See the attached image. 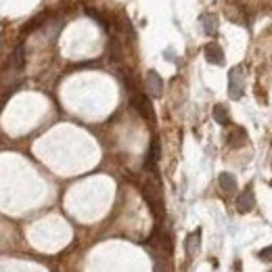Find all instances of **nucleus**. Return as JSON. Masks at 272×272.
I'll list each match as a JSON object with an SVG mask.
<instances>
[{
  "label": "nucleus",
  "instance_id": "f257e3e1",
  "mask_svg": "<svg viewBox=\"0 0 272 272\" xmlns=\"http://www.w3.org/2000/svg\"><path fill=\"white\" fill-rule=\"evenodd\" d=\"M142 197L149 201V205L153 207L155 214H159V211H161V187H159V183H157L155 174H151V176L144 180Z\"/></svg>",
  "mask_w": 272,
  "mask_h": 272
},
{
  "label": "nucleus",
  "instance_id": "f03ea898",
  "mask_svg": "<svg viewBox=\"0 0 272 272\" xmlns=\"http://www.w3.org/2000/svg\"><path fill=\"white\" fill-rule=\"evenodd\" d=\"M243 90H245V84H243V67H232L228 71V97L232 101H239L243 97Z\"/></svg>",
  "mask_w": 272,
  "mask_h": 272
},
{
  "label": "nucleus",
  "instance_id": "7ed1b4c3",
  "mask_svg": "<svg viewBox=\"0 0 272 272\" xmlns=\"http://www.w3.org/2000/svg\"><path fill=\"white\" fill-rule=\"evenodd\" d=\"M253 207H256V197H253L251 187H247L243 193L237 197V209L241 211V214H247V211H251Z\"/></svg>",
  "mask_w": 272,
  "mask_h": 272
},
{
  "label": "nucleus",
  "instance_id": "20e7f679",
  "mask_svg": "<svg viewBox=\"0 0 272 272\" xmlns=\"http://www.w3.org/2000/svg\"><path fill=\"white\" fill-rule=\"evenodd\" d=\"M144 86H147V93H149L151 97H161V90H164V82H161V78L157 76V71H153V69H151V71L147 74Z\"/></svg>",
  "mask_w": 272,
  "mask_h": 272
},
{
  "label": "nucleus",
  "instance_id": "39448f33",
  "mask_svg": "<svg viewBox=\"0 0 272 272\" xmlns=\"http://www.w3.org/2000/svg\"><path fill=\"white\" fill-rule=\"evenodd\" d=\"M205 57H207V61L214 63V65H222L224 63V50L216 42H209L205 46Z\"/></svg>",
  "mask_w": 272,
  "mask_h": 272
},
{
  "label": "nucleus",
  "instance_id": "423d86ee",
  "mask_svg": "<svg viewBox=\"0 0 272 272\" xmlns=\"http://www.w3.org/2000/svg\"><path fill=\"white\" fill-rule=\"evenodd\" d=\"M132 105L138 109V113L147 119H153V109H151V103L144 99V95H134L132 97Z\"/></svg>",
  "mask_w": 272,
  "mask_h": 272
},
{
  "label": "nucleus",
  "instance_id": "0eeeda50",
  "mask_svg": "<svg viewBox=\"0 0 272 272\" xmlns=\"http://www.w3.org/2000/svg\"><path fill=\"white\" fill-rule=\"evenodd\" d=\"M159 155H161V149H159V140L153 138V144H151V153H149V159L144 164L147 170H151V174H155V166L159 161Z\"/></svg>",
  "mask_w": 272,
  "mask_h": 272
},
{
  "label": "nucleus",
  "instance_id": "6e6552de",
  "mask_svg": "<svg viewBox=\"0 0 272 272\" xmlns=\"http://www.w3.org/2000/svg\"><path fill=\"white\" fill-rule=\"evenodd\" d=\"M199 21H201L203 32H205L207 36H211V34H216V32H218V17H216V15L205 13V15L199 17Z\"/></svg>",
  "mask_w": 272,
  "mask_h": 272
},
{
  "label": "nucleus",
  "instance_id": "1a4fd4ad",
  "mask_svg": "<svg viewBox=\"0 0 272 272\" xmlns=\"http://www.w3.org/2000/svg\"><path fill=\"white\" fill-rule=\"evenodd\" d=\"M199 243H201V230L191 232L189 239H187V256H189V258L197 256V251H199Z\"/></svg>",
  "mask_w": 272,
  "mask_h": 272
},
{
  "label": "nucleus",
  "instance_id": "9d476101",
  "mask_svg": "<svg viewBox=\"0 0 272 272\" xmlns=\"http://www.w3.org/2000/svg\"><path fill=\"white\" fill-rule=\"evenodd\" d=\"M220 187H222V191H224V193H228V195L237 193V180H234V176H232V174H228V172L220 174Z\"/></svg>",
  "mask_w": 272,
  "mask_h": 272
},
{
  "label": "nucleus",
  "instance_id": "9b49d317",
  "mask_svg": "<svg viewBox=\"0 0 272 272\" xmlns=\"http://www.w3.org/2000/svg\"><path fill=\"white\" fill-rule=\"evenodd\" d=\"M245 140H247V132L243 128H234L228 134V144L230 147H241V144H245Z\"/></svg>",
  "mask_w": 272,
  "mask_h": 272
},
{
  "label": "nucleus",
  "instance_id": "f8f14e48",
  "mask_svg": "<svg viewBox=\"0 0 272 272\" xmlns=\"http://www.w3.org/2000/svg\"><path fill=\"white\" fill-rule=\"evenodd\" d=\"M214 119H216L220 126H228V124H230V115H228V111H226L224 105H216V109H214Z\"/></svg>",
  "mask_w": 272,
  "mask_h": 272
},
{
  "label": "nucleus",
  "instance_id": "ddd939ff",
  "mask_svg": "<svg viewBox=\"0 0 272 272\" xmlns=\"http://www.w3.org/2000/svg\"><path fill=\"white\" fill-rule=\"evenodd\" d=\"M258 256H260V260H264V262H272V245L266 247V249H262Z\"/></svg>",
  "mask_w": 272,
  "mask_h": 272
}]
</instances>
